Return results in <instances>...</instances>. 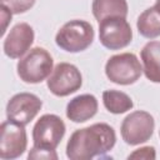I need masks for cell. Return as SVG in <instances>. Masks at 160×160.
Here are the masks:
<instances>
[{
    "label": "cell",
    "instance_id": "obj_1",
    "mask_svg": "<svg viewBox=\"0 0 160 160\" xmlns=\"http://www.w3.org/2000/svg\"><path fill=\"white\" fill-rule=\"evenodd\" d=\"M115 142V130L105 122H96L71 134L66 144V156L70 160H90L110 151Z\"/></svg>",
    "mask_w": 160,
    "mask_h": 160
},
{
    "label": "cell",
    "instance_id": "obj_2",
    "mask_svg": "<svg viewBox=\"0 0 160 160\" xmlns=\"http://www.w3.org/2000/svg\"><path fill=\"white\" fill-rule=\"evenodd\" d=\"M54 60L44 48H34L20 58L16 69L20 80L28 84H39L48 79L54 70Z\"/></svg>",
    "mask_w": 160,
    "mask_h": 160
},
{
    "label": "cell",
    "instance_id": "obj_3",
    "mask_svg": "<svg viewBox=\"0 0 160 160\" xmlns=\"http://www.w3.org/2000/svg\"><path fill=\"white\" fill-rule=\"evenodd\" d=\"M94 40L92 25L85 20H70L65 22L55 36L56 45L68 52H80L86 50Z\"/></svg>",
    "mask_w": 160,
    "mask_h": 160
},
{
    "label": "cell",
    "instance_id": "obj_4",
    "mask_svg": "<svg viewBox=\"0 0 160 160\" xmlns=\"http://www.w3.org/2000/svg\"><path fill=\"white\" fill-rule=\"evenodd\" d=\"M105 74L114 84L131 85L140 79L142 74V66L135 54L122 52L112 55L106 61Z\"/></svg>",
    "mask_w": 160,
    "mask_h": 160
},
{
    "label": "cell",
    "instance_id": "obj_5",
    "mask_svg": "<svg viewBox=\"0 0 160 160\" xmlns=\"http://www.w3.org/2000/svg\"><path fill=\"white\" fill-rule=\"evenodd\" d=\"M66 126L62 119L55 114H45L35 122L32 128L34 148L44 150H55L65 135Z\"/></svg>",
    "mask_w": 160,
    "mask_h": 160
},
{
    "label": "cell",
    "instance_id": "obj_6",
    "mask_svg": "<svg viewBox=\"0 0 160 160\" xmlns=\"http://www.w3.org/2000/svg\"><path fill=\"white\" fill-rule=\"evenodd\" d=\"M99 40L109 50L126 48L132 40V30L126 18L112 16L99 21Z\"/></svg>",
    "mask_w": 160,
    "mask_h": 160
},
{
    "label": "cell",
    "instance_id": "obj_7",
    "mask_svg": "<svg viewBox=\"0 0 160 160\" xmlns=\"http://www.w3.org/2000/svg\"><path fill=\"white\" fill-rule=\"evenodd\" d=\"M155 121L152 115L144 110L130 112L121 122L120 132L128 145H139L148 141L154 132Z\"/></svg>",
    "mask_w": 160,
    "mask_h": 160
},
{
    "label": "cell",
    "instance_id": "obj_8",
    "mask_svg": "<svg viewBox=\"0 0 160 160\" xmlns=\"http://www.w3.org/2000/svg\"><path fill=\"white\" fill-rule=\"evenodd\" d=\"M48 89L55 96H68L78 91L82 85L80 70L69 62H59L46 80Z\"/></svg>",
    "mask_w": 160,
    "mask_h": 160
},
{
    "label": "cell",
    "instance_id": "obj_9",
    "mask_svg": "<svg viewBox=\"0 0 160 160\" xmlns=\"http://www.w3.org/2000/svg\"><path fill=\"white\" fill-rule=\"evenodd\" d=\"M25 125L8 120L0 126V158L11 160L21 156L28 146Z\"/></svg>",
    "mask_w": 160,
    "mask_h": 160
},
{
    "label": "cell",
    "instance_id": "obj_10",
    "mask_svg": "<svg viewBox=\"0 0 160 160\" xmlns=\"http://www.w3.org/2000/svg\"><path fill=\"white\" fill-rule=\"evenodd\" d=\"M42 106V101L31 92H19L15 94L6 105L8 120L19 122L21 125H28L38 115Z\"/></svg>",
    "mask_w": 160,
    "mask_h": 160
},
{
    "label": "cell",
    "instance_id": "obj_11",
    "mask_svg": "<svg viewBox=\"0 0 160 160\" xmlns=\"http://www.w3.org/2000/svg\"><path fill=\"white\" fill-rule=\"evenodd\" d=\"M34 30L26 22L16 24L4 40V52L11 59H20L34 42Z\"/></svg>",
    "mask_w": 160,
    "mask_h": 160
},
{
    "label": "cell",
    "instance_id": "obj_12",
    "mask_svg": "<svg viewBox=\"0 0 160 160\" xmlns=\"http://www.w3.org/2000/svg\"><path fill=\"white\" fill-rule=\"evenodd\" d=\"M98 108V100L92 94H81L68 102L66 116L72 122H84L96 115Z\"/></svg>",
    "mask_w": 160,
    "mask_h": 160
},
{
    "label": "cell",
    "instance_id": "obj_13",
    "mask_svg": "<svg viewBox=\"0 0 160 160\" xmlns=\"http://www.w3.org/2000/svg\"><path fill=\"white\" fill-rule=\"evenodd\" d=\"M142 71L148 80L160 82V41H149L140 51Z\"/></svg>",
    "mask_w": 160,
    "mask_h": 160
},
{
    "label": "cell",
    "instance_id": "obj_14",
    "mask_svg": "<svg viewBox=\"0 0 160 160\" xmlns=\"http://www.w3.org/2000/svg\"><path fill=\"white\" fill-rule=\"evenodd\" d=\"M91 10L94 18L101 21L112 16L126 18L129 6L126 0H92Z\"/></svg>",
    "mask_w": 160,
    "mask_h": 160
},
{
    "label": "cell",
    "instance_id": "obj_15",
    "mask_svg": "<svg viewBox=\"0 0 160 160\" xmlns=\"http://www.w3.org/2000/svg\"><path fill=\"white\" fill-rule=\"evenodd\" d=\"M138 31L146 39H154L160 36V11L151 6L144 10L136 21Z\"/></svg>",
    "mask_w": 160,
    "mask_h": 160
},
{
    "label": "cell",
    "instance_id": "obj_16",
    "mask_svg": "<svg viewBox=\"0 0 160 160\" xmlns=\"http://www.w3.org/2000/svg\"><path fill=\"white\" fill-rule=\"evenodd\" d=\"M102 102L111 114H124L134 106L131 98L119 90H105L102 92Z\"/></svg>",
    "mask_w": 160,
    "mask_h": 160
},
{
    "label": "cell",
    "instance_id": "obj_17",
    "mask_svg": "<svg viewBox=\"0 0 160 160\" xmlns=\"http://www.w3.org/2000/svg\"><path fill=\"white\" fill-rule=\"evenodd\" d=\"M36 0H1V4L5 5L12 14H22L30 10Z\"/></svg>",
    "mask_w": 160,
    "mask_h": 160
},
{
    "label": "cell",
    "instance_id": "obj_18",
    "mask_svg": "<svg viewBox=\"0 0 160 160\" xmlns=\"http://www.w3.org/2000/svg\"><path fill=\"white\" fill-rule=\"evenodd\" d=\"M156 158L155 148L154 146H144L132 151L128 159H145V160H154Z\"/></svg>",
    "mask_w": 160,
    "mask_h": 160
},
{
    "label": "cell",
    "instance_id": "obj_19",
    "mask_svg": "<svg viewBox=\"0 0 160 160\" xmlns=\"http://www.w3.org/2000/svg\"><path fill=\"white\" fill-rule=\"evenodd\" d=\"M29 159H45V160H56L58 159V154L55 152V150H44V149H36L32 146V149L30 150L29 155H28Z\"/></svg>",
    "mask_w": 160,
    "mask_h": 160
},
{
    "label": "cell",
    "instance_id": "obj_20",
    "mask_svg": "<svg viewBox=\"0 0 160 160\" xmlns=\"http://www.w3.org/2000/svg\"><path fill=\"white\" fill-rule=\"evenodd\" d=\"M11 15L12 12L5 6L1 4V20H2V28H1V35L5 34L6 31V26H8V22L11 21Z\"/></svg>",
    "mask_w": 160,
    "mask_h": 160
},
{
    "label": "cell",
    "instance_id": "obj_21",
    "mask_svg": "<svg viewBox=\"0 0 160 160\" xmlns=\"http://www.w3.org/2000/svg\"><path fill=\"white\" fill-rule=\"evenodd\" d=\"M159 11H160V0H156V2H155V5H154Z\"/></svg>",
    "mask_w": 160,
    "mask_h": 160
},
{
    "label": "cell",
    "instance_id": "obj_22",
    "mask_svg": "<svg viewBox=\"0 0 160 160\" xmlns=\"http://www.w3.org/2000/svg\"><path fill=\"white\" fill-rule=\"evenodd\" d=\"M159 136H160V131H159Z\"/></svg>",
    "mask_w": 160,
    "mask_h": 160
}]
</instances>
